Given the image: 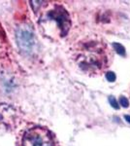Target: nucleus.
I'll use <instances>...</instances> for the list:
<instances>
[{
    "label": "nucleus",
    "instance_id": "1",
    "mask_svg": "<svg viewBox=\"0 0 130 146\" xmlns=\"http://www.w3.org/2000/svg\"><path fill=\"white\" fill-rule=\"evenodd\" d=\"M71 58L82 73L95 77L110 68L114 53L103 39L86 37L72 46Z\"/></svg>",
    "mask_w": 130,
    "mask_h": 146
},
{
    "label": "nucleus",
    "instance_id": "2",
    "mask_svg": "<svg viewBox=\"0 0 130 146\" xmlns=\"http://www.w3.org/2000/svg\"><path fill=\"white\" fill-rule=\"evenodd\" d=\"M38 23L45 36L56 40L67 36L72 27L69 13L60 4H53L49 9L44 11Z\"/></svg>",
    "mask_w": 130,
    "mask_h": 146
},
{
    "label": "nucleus",
    "instance_id": "3",
    "mask_svg": "<svg viewBox=\"0 0 130 146\" xmlns=\"http://www.w3.org/2000/svg\"><path fill=\"white\" fill-rule=\"evenodd\" d=\"M22 146H57V141L51 129L46 127L35 126L23 133Z\"/></svg>",
    "mask_w": 130,
    "mask_h": 146
},
{
    "label": "nucleus",
    "instance_id": "4",
    "mask_svg": "<svg viewBox=\"0 0 130 146\" xmlns=\"http://www.w3.org/2000/svg\"><path fill=\"white\" fill-rule=\"evenodd\" d=\"M16 42L22 52L26 54L32 53L35 48L36 41L31 28L27 25L18 27L16 31Z\"/></svg>",
    "mask_w": 130,
    "mask_h": 146
},
{
    "label": "nucleus",
    "instance_id": "5",
    "mask_svg": "<svg viewBox=\"0 0 130 146\" xmlns=\"http://www.w3.org/2000/svg\"><path fill=\"white\" fill-rule=\"evenodd\" d=\"M114 49L117 52V53L119 54V55H122V56H124V55H125L124 48H123V47H122L121 45H120V44L115 43V44H114Z\"/></svg>",
    "mask_w": 130,
    "mask_h": 146
},
{
    "label": "nucleus",
    "instance_id": "6",
    "mask_svg": "<svg viewBox=\"0 0 130 146\" xmlns=\"http://www.w3.org/2000/svg\"><path fill=\"white\" fill-rule=\"evenodd\" d=\"M106 78L109 82H114L115 80V74L114 72H107L106 73Z\"/></svg>",
    "mask_w": 130,
    "mask_h": 146
},
{
    "label": "nucleus",
    "instance_id": "7",
    "mask_svg": "<svg viewBox=\"0 0 130 146\" xmlns=\"http://www.w3.org/2000/svg\"><path fill=\"white\" fill-rule=\"evenodd\" d=\"M119 103H120V105H122L123 107H127L129 105L128 100H127L126 98H124V96H121V98H119Z\"/></svg>",
    "mask_w": 130,
    "mask_h": 146
}]
</instances>
